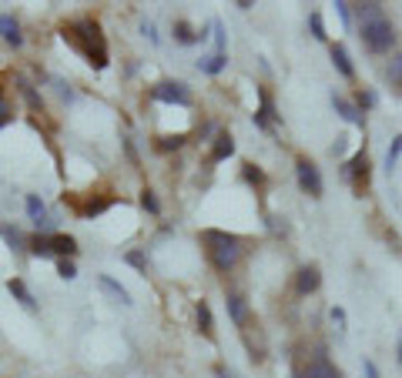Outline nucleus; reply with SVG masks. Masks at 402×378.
<instances>
[{"mask_svg": "<svg viewBox=\"0 0 402 378\" xmlns=\"http://www.w3.org/2000/svg\"><path fill=\"white\" fill-rule=\"evenodd\" d=\"M372 17H382V7L379 3H359V21H372Z\"/></svg>", "mask_w": 402, "mask_h": 378, "instance_id": "bb28decb", "label": "nucleus"}, {"mask_svg": "<svg viewBox=\"0 0 402 378\" xmlns=\"http://www.w3.org/2000/svg\"><path fill=\"white\" fill-rule=\"evenodd\" d=\"M295 175H299V188L305 191V194H312V198H322L326 184H322V175H319V168H315L312 161H305V157H302L299 164H295Z\"/></svg>", "mask_w": 402, "mask_h": 378, "instance_id": "20e7f679", "label": "nucleus"}, {"mask_svg": "<svg viewBox=\"0 0 402 378\" xmlns=\"http://www.w3.org/2000/svg\"><path fill=\"white\" fill-rule=\"evenodd\" d=\"M27 214H30V221L37 227H50L47 208H44V201H41L37 194H27Z\"/></svg>", "mask_w": 402, "mask_h": 378, "instance_id": "9b49d317", "label": "nucleus"}, {"mask_svg": "<svg viewBox=\"0 0 402 378\" xmlns=\"http://www.w3.org/2000/svg\"><path fill=\"white\" fill-rule=\"evenodd\" d=\"M0 238H3L10 248H27V238L17 231V227H10V225H0Z\"/></svg>", "mask_w": 402, "mask_h": 378, "instance_id": "412c9836", "label": "nucleus"}, {"mask_svg": "<svg viewBox=\"0 0 402 378\" xmlns=\"http://www.w3.org/2000/svg\"><path fill=\"white\" fill-rule=\"evenodd\" d=\"M332 64L339 67V74L342 77H355V67H352V60H349V51H346L342 44H335V47H332Z\"/></svg>", "mask_w": 402, "mask_h": 378, "instance_id": "2eb2a0df", "label": "nucleus"}, {"mask_svg": "<svg viewBox=\"0 0 402 378\" xmlns=\"http://www.w3.org/2000/svg\"><path fill=\"white\" fill-rule=\"evenodd\" d=\"M399 157H402V134L399 137H392V144H389V151H385V168L392 171V168L399 164Z\"/></svg>", "mask_w": 402, "mask_h": 378, "instance_id": "5701e85b", "label": "nucleus"}, {"mask_svg": "<svg viewBox=\"0 0 402 378\" xmlns=\"http://www.w3.org/2000/svg\"><path fill=\"white\" fill-rule=\"evenodd\" d=\"M299 378H339V368L328 365L326 358H315V362H308V368Z\"/></svg>", "mask_w": 402, "mask_h": 378, "instance_id": "f8f14e48", "label": "nucleus"}, {"mask_svg": "<svg viewBox=\"0 0 402 378\" xmlns=\"http://www.w3.org/2000/svg\"><path fill=\"white\" fill-rule=\"evenodd\" d=\"M27 248H30V254H37V258H50V254H54L50 234H34V238L27 241Z\"/></svg>", "mask_w": 402, "mask_h": 378, "instance_id": "aec40b11", "label": "nucleus"}, {"mask_svg": "<svg viewBox=\"0 0 402 378\" xmlns=\"http://www.w3.org/2000/svg\"><path fill=\"white\" fill-rule=\"evenodd\" d=\"M308 27H312V37L315 41H326V24H322V14H308Z\"/></svg>", "mask_w": 402, "mask_h": 378, "instance_id": "393cba45", "label": "nucleus"}, {"mask_svg": "<svg viewBox=\"0 0 402 378\" xmlns=\"http://www.w3.org/2000/svg\"><path fill=\"white\" fill-rule=\"evenodd\" d=\"M201 241L208 245V258H211V265H215L218 271H231V268L238 265V258H242V241H238L235 234H228V231H204Z\"/></svg>", "mask_w": 402, "mask_h": 378, "instance_id": "f03ea898", "label": "nucleus"}, {"mask_svg": "<svg viewBox=\"0 0 402 378\" xmlns=\"http://www.w3.org/2000/svg\"><path fill=\"white\" fill-rule=\"evenodd\" d=\"M0 37H3V41H7L10 47H21V44H24L21 24H17V21H14L10 14H3V17H0Z\"/></svg>", "mask_w": 402, "mask_h": 378, "instance_id": "6e6552de", "label": "nucleus"}, {"mask_svg": "<svg viewBox=\"0 0 402 378\" xmlns=\"http://www.w3.org/2000/svg\"><path fill=\"white\" fill-rule=\"evenodd\" d=\"M175 41L178 44H195V34H191V27L184 24V21H178L175 24Z\"/></svg>", "mask_w": 402, "mask_h": 378, "instance_id": "a878e982", "label": "nucleus"}, {"mask_svg": "<svg viewBox=\"0 0 402 378\" xmlns=\"http://www.w3.org/2000/svg\"><path fill=\"white\" fill-rule=\"evenodd\" d=\"M125 261H127V265H134L138 271H145V268H148V261H145V254H141V252H127Z\"/></svg>", "mask_w": 402, "mask_h": 378, "instance_id": "473e14b6", "label": "nucleus"}, {"mask_svg": "<svg viewBox=\"0 0 402 378\" xmlns=\"http://www.w3.org/2000/svg\"><path fill=\"white\" fill-rule=\"evenodd\" d=\"M225 64H228V57L225 54H211V57H201L198 60V67L201 71H204V74H222V71H225Z\"/></svg>", "mask_w": 402, "mask_h": 378, "instance_id": "a211bd4d", "label": "nucleus"}, {"mask_svg": "<svg viewBox=\"0 0 402 378\" xmlns=\"http://www.w3.org/2000/svg\"><path fill=\"white\" fill-rule=\"evenodd\" d=\"M231 154H235V137H231V134H218L208 161H211V164H218V161H225V157H231Z\"/></svg>", "mask_w": 402, "mask_h": 378, "instance_id": "ddd939ff", "label": "nucleus"}, {"mask_svg": "<svg viewBox=\"0 0 402 378\" xmlns=\"http://www.w3.org/2000/svg\"><path fill=\"white\" fill-rule=\"evenodd\" d=\"M154 101H165V104H178V107H191V94L184 84H175V80H161L154 91Z\"/></svg>", "mask_w": 402, "mask_h": 378, "instance_id": "39448f33", "label": "nucleus"}, {"mask_svg": "<svg viewBox=\"0 0 402 378\" xmlns=\"http://www.w3.org/2000/svg\"><path fill=\"white\" fill-rule=\"evenodd\" d=\"M376 104H379V94H376V91H359V111H362V107L369 111V107H376Z\"/></svg>", "mask_w": 402, "mask_h": 378, "instance_id": "2f4dec72", "label": "nucleus"}, {"mask_svg": "<svg viewBox=\"0 0 402 378\" xmlns=\"http://www.w3.org/2000/svg\"><path fill=\"white\" fill-rule=\"evenodd\" d=\"M57 275L64 278V281H71V278H77L74 261H67V258H61V261H57Z\"/></svg>", "mask_w": 402, "mask_h": 378, "instance_id": "cd10ccee", "label": "nucleus"}, {"mask_svg": "<svg viewBox=\"0 0 402 378\" xmlns=\"http://www.w3.org/2000/svg\"><path fill=\"white\" fill-rule=\"evenodd\" d=\"M17 87H21V94H24V98H27V104H30V107H34V111H41V98H37V91H34V87H30V84H27L24 77H21V80H17Z\"/></svg>", "mask_w": 402, "mask_h": 378, "instance_id": "b1692460", "label": "nucleus"}, {"mask_svg": "<svg viewBox=\"0 0 402 378\" xmlns=\"http://www.w3.org/2000/svg\"><path fill=\"white\" fill-rule=\"evenodd\" d=\"M195 318H198V328L204 338H211L215 335V318H211V308L204 302H198V308H195Z\"/></svg>", "mask_w": 402, "mask_h": 378, "instance_id": "f3484780", "label": "nucleus"}, {"mask_svg": "<svg viewBox=\"0 0 402 378\" xmlns=\"http://www.w3.org/2000/svg\"><path fill=\"white\" fill-rule=\"evenodd\" d=\"M362 44L372 54H385L396 44V30L389 24V17H372V21H362Z\"/></svg>", "mask_w": 402, "mask_h": 378, "instance_id": "7ed1b4c3", "label": "nucleus"}, {"mask_svg": "<svg viewBox=\"0 0 402 378\" xmlns=\"http://www.w3.org/2000/svg\"><path fill=\"white\" fill-rule=\"evenodd\" d=\"M141 30H145V37H148L151 44H158V34H154V24H148V21H145V24H141Z\"/></svg>", "mask_w": 402, "mask_h": 378, "instance_id": "58836bf2", "label": "nucleus"}, {"mask_svg": "<svg viewBox=\"0 0 402 378\" xmlns=\"http://www.w3.org/2000/svg\"><path fill=\"white\" fill-rule=\"evenodd\" d=\"M64 37H67V41H71L84 57H87V64H91V67H98V71L107 67V41H104V34H100L98 21L81 17V21H74V24L64 30Z\"/></svg>", "mask_w": 402, "mask_h": 378, "instance_id": "f257e3e1", "label": "nucleus"}, {"mask_svg": "<svg viewBox=\"0 0 402 378\" xmlns=\"http://www.w3.org/2000/svg\"><path fill=\"white\" fill-rule=\"evenodd\" d=\"M211 30H215V54H225V27H222V21H215Z\"/></svg>", "mask_w": 402, "mask_h": 378, "instance_id": "7c9ffc66", "label": "nucleus"}, {"mask_svg": "<svg viewBox=\"0 0 402 378\" xmlns=\"http://www.w3.org/2000/svg\"><path fill=\"white\" fill-rule=\"evenodd\" d=\"M10 118H14L10 104H7V98H0V127H3V124H10Z\"/></svg>", "mask_w": 402, "mask_h": 378, "instance_id": "f704fd0d", "label": "nucleus"}, {"mask_svg": "<svg viewBox=\"0 0 402 378\" xmlns=\"http://www.w3.org/2000/svg\"><path fill=\"white\" fill-rule=\"evenodd\" d=\"M332 322L339 325V331H346V311L342 308H332Z\"/></svg>", "mask_w": 402, "mask_h": 378, "instance_id": "c9c22d12", "label": "nucleus"}, {"mask_svg": "<svg viewBox=\"0 0 402 378\" xmlns=\"http://www.w3.org/2000/svg\"><path fill=\"white\" fill-rule=\"evenodd\" d=\"M385 77H389V80H392V84H396V87L402 91V54H396V57L389 60V67H385Z\"/></svg>", "mask_w": 402, "mask_h": 378, "instance_id": "4be33fe9", "label": "nucleus"}, {"mask_svg": "<svg viewBox=\"0 0 402 378\" xmlns=\"http://www.w3.org/2000/svg\"><path fill=\"white\" fill-rule=\"evenodd\" d=\"M396 352H399V365H402V338H399V345H396Z\"/></svg>", "mask_w": 402, "mask_h": 378, "instance_id": "ea45409f", "label": "nucleus"}, {"mask_svg": "<svg viewBox=\"0 0 402 378\" xmlns=\"http://www.w3.org/2000/svg\"><path fill=\"white\" fill-rule=\"evenodd\" d=\"M319 285H322V275H319V268L315 265H305L295 278V288H299V295H312V291H319Z\"/></svg>", "mask_w": 402, "mask_h": 378, "instance_id": "0eeeda50", "label": "nucleus"}, {"mask_svg": "<svg viewBox=\"0 0 402 378\" xmlns=\"http://www.w3.org/2000/svg\"><path fill=\"white\" fill-rule=\"evenodd\" d=\"M141 208L151 211V214H158V211H161V204H158V198H154V191H141Z\"/></svg>", "mask_w": 402, "mask_h": 378, "instance_id": "c756f323", "label": "nucleus"}, {"mask_svg": "<svg viewBox=\"0 0 402 378\" xmlns=\"http://www.w3.org/2000/svg\"><path fill=\"white\" fill-rule=\"evenodd\" d=\"M98 285H100V291L104 295H111L114 302H121V304H131V295H127V288L125 285H118L111 275H98Z\"/></svg>", "mask_w": 402, "mask_h": 378, "instance_id": "1a4fd4ad", "label": "nucleus"}, {"mask_svg": "<svg viewBox=\"0 0 402 378\" xmlns=\"http://www.w3.org/2000/svg\"><path fill=\"white\" fill-rule=\"evenodd\" d=\"M332 107L339 111V118H346L349 124H359V127H366V114L355 107V104H349L342 94H332Z\"/></svg>", "mask_w": 402, "mask_h": 378, "instance_id": "423d86ee", "label": "nucleus"}, {"mask_svg": "<svg viewBox=\"0 0 402 378\" xmlns=\"http://www.w3.org/2000/svg\"><path fill=\"white\" fill-rule=\"evenodd\" d=\"M245 181H248V184H265V175H262L255 164H245Z\"/></svg>", "mask_w": 402, "mask_h": 378, "instance_id": "72a5a7b5", "label": "nucleus"}, {"mask_svg": "<svg viewBox=\"0 0 402 378\" xmlns=\"http://www.w3.org/2000/svg\"><path fill=\"white\" fill-rule=\"evenodd\" d=\"M225 308H228V318H231L235 325H245V322H248V308H245V298H242V295L231 291L225 298Z\"/></svg>", "mask_w": 402, "mask_h": 378, "instance_id": "9d476101", "label": "nucleus"}, {"mask_svg": "<svg viewBox=\"0 0 402 378\" xmlns=\"http://www.w3.org/2000/svg\"><path fill=\"white\" fill-rule=\"evenodd\" d=\"M181 144H184V134H175V137H161V141H158V148H161V151H178Z\"/></svg>", "mask_w": 402, "mask_h": 378, "instance_id": "c85d7f7f", "label": "nucleus"}, {"mask_svg": "<svg viewBox=\"0 0 402 378\" xmlns=\"http://www.w3.org/2000/svg\"><path fill=\"white\" fill-rule=\"evenodd\" d=\"M7 291H10V295H14L17 302L24 304L27 311H34V308H37V302H34V295L27 291V285H24V281H21V278H10V281H7Z\"/></svg>", "mask_w": 402, "mask_h": 378, "instance_id": "4468645a", "label": "nucleus"}, {"mask_svg": "<svg viewBox=\"0 0 402 378\" xmlns=\"http://www.w3.org/2000/svg\"><path fill=\"white\" fill-rule=\"evenodd\" d=\"M50 248H54V254L71 258V254H77V241L71 234H50Z\"/></svg>", "mask_w": 402, "mask_h": 378, "instance_id": "dca6fc26", "label": "nucleus"}, {"mask_svg": "<svg viewBox=\"0 0 402 378\" xmlns=\"http://www.w3.org/2000/svg\"><path fill=\"white\" fill-rule=\"evenodd\" d=\"M362 368H366V378H379L376 362H369V358H366V362H362Z\"/></svg>", "mask_w": 402, "mask_h": 378, "instance_id": "e433bc0d", "label": "nucleus"}, {"mask_svg": "<svg viewBox=\"0 0 402 378\" xmlns=\"http://www.w3.org/2000/svg\"><path fill=\"white\" fill-rule=\"evenodd\" d=\"M349 7H352V3H335V10H339V17H342V21H346V24H349V21H352Z\"/></svg>", "mask_w": 402, "mask_h": 378, "instance_id": "4c0bfd02", "label": "nucleus"}, {"mask_svg": "<svg viewBox=\"0 0 402 378\" xmlns=\"http://www.w3.org/2000/svg\"><path fill=\"white\" fill-rule=\"evenodd\" d=\"M111 204H114V198H94V194H91V198H87V204L81 208V214H84V218H94V214H104Z\"/></svg>", "mask_w": 402, "mask_h": 378, "instance_id": "6ab92c4d", "label": "nucleus"}]
</instances>
